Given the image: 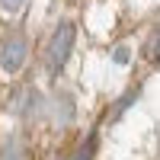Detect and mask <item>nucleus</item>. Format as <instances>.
I'll list each match as a JSON object with an SVG mask.
<instances>
[{
    "mask_svg": "<svg viewBox=\"0 0 160 160\" xmlns=\"http://www.w3.org/2000/svg\"><path fill=\"white\" fill-rule=\"evenodd\" d=\"M26 58H29V38H26L22 32H13L3 42V48H0V68H3L7 74H16L26 64Z\"/></svg>",
    "mask_w": 160,
    "mask_h": 160,
    "instance_id": "nucleus-2",
    "label": "nucleus"
},
{
    "mask_svg": "<svg viewBox=\"0 0 160 160\" xmlns=\"http://www.w3.org/2000/svg\"><path fill=\"white\" fill-rule=\"evenodd\" d=\"M144 51H148L151 61H160V26L154 29V35H151V42H148V48H144Z\"/></svg>",
    "mask_w": 160,
    "mask_h": 160,
    "instance_id": "nucleus-7",
    "label": "nucleus"
},
{
    "mask_svg": "<svg viewBox=\"0 0 160 160\" xmlns=\"http://www.w3.org/2000/svg\"><path fill=\"white\" fill-rule=\"evenodd\" d=\"M55 112H58V122L61 125H68L71 122V118H74V102H71V96H68V93H58V96H55Z\"/></svg>",
    "mask_w": 160,
    "mask_h": 160,
    "instance_id": "nucleus-5",
    "label": "nucleus"
},
{
    "mask_svg": "<svg viewBox=\"0 0 160 160\" xmlns=\"http://www.w3.org/2000/svg\"><path fill=\"white\" fill-rule=\"evenodd\" d=\"M0 7H3L7 13H16V10H22V7H26V0H0Z\"/></svg>",
    "mask_w": 160,
    "mask_h": 160,
    "instance_id": "nucleus-8",
    "label": "nucleus"
},
{
    "mask_svg": "<svg viewBox=\"0 0 160 160\" xmlns=\"http://www.w3.org/2000/svg\"><path fill=\"white\" fill-rule=\"evenodd\" d=\"M93 154H96V135H90L83 144H80V148L74 151V157H71V160H93Z\"/></svg>",
    "mask_w": 160,
    "mask_h": 160,
    "instance_id": "nucleus-6",
    "label": "nucleus"
},
{
    "mask_svg": "<svg viewBox=\"0 0 160 160\" xmlns=\"http://www.w3.org/2000/svg\"><path fill=\"white\" fill-rule=\"evenodd\" d=\"M112 58H115V64H128V58H131V51H128L125 45H118V48H115V55H112Z\"/></svg>",
    "mask_w": 160,
    "mask_h": 160,
    "instance_id": "nucleus-9",
    "label": "nucleus"
},
{
    "mask_svg": "<svg viewBox=\"0 0 160 160\" xmlns=\"http://www.w3.org/2000/svg\"><path fill=\"white\" fill-rule=\"evenodd\" d=\"M42 109H45V99H42V93H35V90H26L22 102H16V112H19V115H26V118L42 115Z\"/></svg>",
    "mask_w": 160,
    "mask_h": 160,
    "instance_id": "nucleus-3",
    "label": "nucleus"
},
{
    "mask_svg": "<svg viewBox=\"0 0 160 160\" xmlns=\"http://www.w3.org/2000/svg\"><path fill=\"white\" fill-rule=\"evenodd\" d=\"M0 160H29V151L19 138H7L3 148H0Z\"/></svg>",
    "mask_w": 160,
    "mask_h": 160,
    "instance_id": "nucleus-4",
    "label": "nucleus"
},
{
    "mask_svg": "<svg viewBox=\"0 0 160 160\" xmlns=\"http://www.w3.org/2000/svg\"><path fill=\"white\" fill-rule=\"evenodd\" d=\"M74 42H77V29H74V22H68V19L58 22V29L51 32L48 48H45V68H48L51 77L64 71V64H68L71 51H74Z\"/></svg>",
    "mask_w": 160,
    "mask_h": 160,
    "instance_id": "nucleus-1",
    "label": "nucleus"
}]
</instances>
